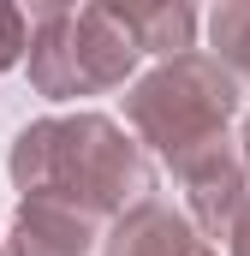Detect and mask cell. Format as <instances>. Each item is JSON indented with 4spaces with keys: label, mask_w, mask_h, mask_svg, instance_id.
Segmentation results:
<instances>
[{
    "label": "cell",
    "mask_w": 250,
    "mask_h": 256,
    "mask_svg": "<svg viewBox=\"0 0 250 256\" xmlns=\"http://www.w3.org/2000/svg\"><path fill=\"white\" fill-rule=\"evenodd\" d=\"M0 256H6V250H0Z\"/></svg>",
    "instance_id": "12"
},
{
    "label": "cell",
    "mask_w": 250,
    "mask_h": 256,
    "mask_svg": "<svg viewBox=\"0 0 250 256\" xmlns=\"http://www.w3.org/2000/svg\"><path fill=\"white\" fill-rule=\"evenodd\" d=\"M208 42L214 60L232 72V84H250V0H226L208 18Z\"/></svg>",
    "instance_id": "8"
},
{
    "label": "cell",
    "mask_w": 250,
    "mask_h": 256,
    "mask_svg": "<svg viewBox=\"0 0 250 256\" xmlns=\"http://www.w3.org/2000/svg\"><path fill=\"white\" fill-rule=\"evenodd\" d=\"M24 54H30V12L12 6V0H0V78L24 60Z\"/></svg>",
    "instance_id": "9"
},
{
    "label": "cell",
    "mask_w": 250,
    "mask_h": 256,
    "mask_svg": "<svg viewBox=\"0 0 250 256\" xmlns=\"http://www.w3.org/2000/svg\"><path fill=\"white\" fill-rule=\"evenodd\" d=\"M90 250H96V226L84 214L54 208V202H18L6 256H90Z\"/></svg>",
    "instance_id": "6"
},
{
    "label": "cell",
    "mask_w": 250,
    "mask_h": 256,
    "mask_svg": "<svg viewBox=\"0 0 250 256\" xmlns=\"http://www.w3.org/2000/svg\"><path fill=\"white\" fill-rule=\"evenodd\" d=\"M30 84L48 102H78L120 90L137 72L143 48L131 42L120 6H60L42 0L30 6Z\"/></svg>",
    "instance_id": "3"
},
{
    "label": "cell",
    "mask_w": 250,
    "mask_h": 256,
    "mask_svg": "<svg viewBox=\"0 0 250 256\" xmlns=\"http://www.w3.org/2000/svg\"><path fill=\"white\" fill-rule=\"evenodd\" d=\"M102 256H214V244L196 232L190 214L167 202H143L125 220H114V232L102 238Z\"/></svg>",
    "instance_id": "5"
},
{
    "label": "cell",
    "mask_w": 250,
    "mask_h": 256,
    "mask_svg": "<svg viewBox=\"0 0 250 256\" xmlns=\"http://www.w3.org/2000/svg\"><path fill=\"white\" fill-rule=\"evenodd\" d=\"M12 185L24 202H54L84 214L90 226L125 220L131 208L155 202V161L143 143L108 114H48L12 137Z\"/></svg>",
    "instance_id": "1"
},
{
    "label": "cell",
    "mask_w": 250,
    "mask_h": 256,
    "mask_svg": "<svg viewBox=\"0 0 250 256\" xmlns=\"http://www.w3.org/2000/svg\"><path fill=\"white\" fill-rule=\"evenodd\" d=\"M185 179V202H190V220L202 238H232V226L250 214V173H244V155L226 149V155H208L196 161Z\"/></svg>",
    "instance_id": "4"
},
{
    "label": "cell",
    "mask_w": 250,
    "mask_h": 256,
    "mask_svg": "<svg viewBox=\"0 0 250 256\" xmlns=\"http://www.w3.org/2000/svg\"><path fill=\"white\" fill-rule=\"evenodd\" d=\"M226 244H232V256H250V214L232 226V238H226Z\"/></svg>",
    "instance_id": "10"
},
{
    "label": "cell",
    "mask_w": 250,
    "mask_h": 256,
    "mask_svg": "<svg viewBox=\"0 0 250 256\" xmlns=\"http://www.w3.org/2000/svg\"><path fill=\"white\" fill-rule=\"evenodd\" d=\"M238 155H244V173H250V120H244V131H238Z\"/></svg>",
    "instance_id": "11"
},
{
    "label": "cell",
    "mask_w": 250,
    "mask_h": 256,
    "mask_svg": "<svg viewBox=\"0 0 250 256\" xmlns=\"http://www.w3.org/2000/svg\"><path fill=\"white\" fill-rule=\"evenodd\" d=\"M125 30L143 54H161V60H179V54H196V12L185 0H149V6H120Z\"/></svg>",
    "instance_id": "7"
},
{
    "label": "cell",
    "mask_w": 250,
    "mask_h": 256,
    "mask_svg": "<svg viewBox=\"0 0 250 256\" xmlns=\"http://www.w3.org/2000/svg\"><path fill=\"white\" fill-rule=\"evenodd\" d=\"M232 114H238V84H232V72L214 60V54L161 60L155 72H143V78L131 84V96H125L131 131H137L173 173H190L196 161L238 149V143L226 137Z\"/></svg>",
    "instance_id": "2"
}]
</instances>
